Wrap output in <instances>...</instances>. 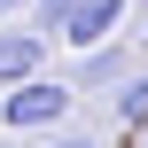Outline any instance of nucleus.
<instances>
[{
    "label": "nucleus",
    "mask_w": 148,
    "mask_h": 148,
    "mask_svg": "<svg viewBox=\"0 0 148 148\" xmlns=\"http://www.w3.org/2000/svg\"><path fill=\"white\" fill-rule=\"evenodd\" d=\"M70 8H78V0H31V16H23V23L47 39V31H62V23H70Z\"/></svg>",
    "instance_id": "nucleus-6"
},
{
    "label": "nucleus",
    "mask_w": 148,
    "mask_h": 148,
    "mask_svg": "<svg viewBox=\"0 0 148 148\" xmlns=\"http://www.w3.org/2000/svg\"><path fill=\"white\" fill-rule=\"evenodd\" d=\"M0 16H16V23H23V16H31V0H0Z\"/></svg>",
    "instance_id": "nucleus-7"
},
{
    "label": "nucleus",
    "mask_w": 148,
    "mask_h": 148,
    "mask_svg": "<svg viewBox=\"0 0 148 148\" xmlns=\"http://www.w3.org/2000/svg\"><path fill=\"white\" fill-rule=\"evenodd\" d=\"M70 101H78V94H70L62 78H23V86L0 94V125H8V133H47V125L70 117Z\"/></svg>",
    "instance_id": "nucleus-1"
},
{
    "label": "nucleus",
    "mask_w": 148,
    "mask_h": 148,
    "mask_svg": "<svg viewBox=\"0 0 148 148\" xmlns=\"http://www.w3.org/2000/svg\"><path fill=\"white\" fill-rule=\"evenodd\" d=\"M39 62H47V39H39L31 23L0 31V86H23V78H39Z\"/></svg>",
    "instance_id": "nucleus-4"
},
{
    "label": "nucleus",
    "mask_w": 148,
    "mask_h": 148,
    "mask_svg": "<svg viewBox=\"0 0 148 148\" xmlns=\"http://www.w3.org/2000/svg\"><path fill=\"white\" fill-rule=\"evenodd\" d=\"M55 148H94V133H62V140H55Z\"/></svg>",
    "instance_id": "nucleus-8"
},
{
    "label": "nucleus",
    "mask_w": 148,
    "mask_h": 148,
    "mask_svg": "<svg viewBox=\"0 0 148 148\" xmlns=\"http://www.w3.org/2000/svg\"><path fill=\"white\" fill-rule=\"evenodd\" d=\"M133 55H140V62H148V23H140V39H133Z\"/></svg>",
    "instance_id": "nucleus-9"
},
{
    "label": "nucleus",
    "mask_w": 148,
    "mask_h": 148,
    "mask_svg": "<svg viewBox=\"0 0 148 148\" xmlns=\"http://www.w3.org/2000/svg\"><path fill=\"white\" fill-rule=\"evenodd\" d=\"M133 8H140V23H148V0H133Z\"/></svg>",
    "instance_id": "nucleus-10"
},
{
    "label": "nucleus",
    "mask_w": 148,
    "mask_h": 148,
    "mask_svg": "<svg viewBox=\"0 0 148 148\" xmlns=\"http://www.w3.org/2000/svg\"><path fill=\"white\" fill-rule=\"evenodd\" d=\"M125 8H133V0H78V8H70V23H62L70 55H94V47H109V39H117V23H125Z\"/></svg>",
    "instance_id": "nucleus-2"
},
{
    "label": "nucleus",
    "mask_w": 148,
    "mask_h": 148,
    "mask_svg": "<svg viewBox=\"0 0 148 148\" xmlns=\"http://www.w3.org/2000/svg\"><path fill=\"white\" fill-rule=\"evenodd\" d=\"M117 125H125V133H148V70H133V78L117 86Z\"/></svg>",
    "instance_id": "nucleus-5"
},
{
    "label": "nucleus",
    "mask_w": 148,
    "mask_h": 148,
    "mask_svg": "<svg viewBox=\"0 0 148 148\" xmlns=\"http://www.w3.org/2000/svg\"><path fill=\"white\" fill-rule=\"evenodd\" d=\"M133 78V55L109 39V47H94V55H78V78H70V94H117Z\"/></svg>",
    "instance_id": "nucleus-3"
}]
</instances>
